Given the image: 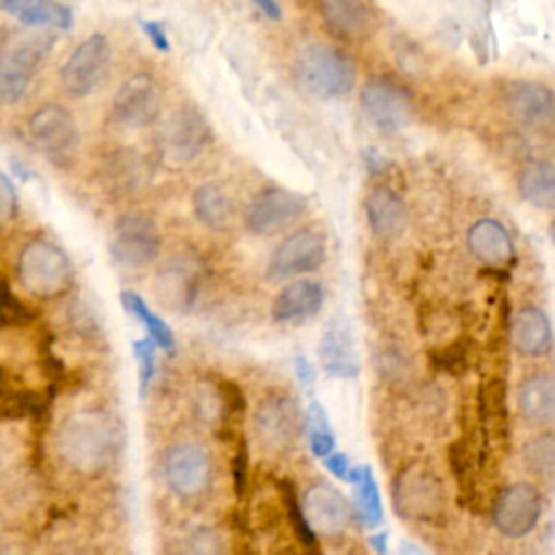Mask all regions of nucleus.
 Here are the masks:
<instances>
[{
  "mask_svg": "<svg viewBox=\"0 0 555 555\" xmlns=\"http://www.w3.org/2000/svg\"><path fill=\"white\" fill-rule=\"evenodd\" d=\"M119 444L115 421L100 410H82L63 421L56 436L61 460L76 473L95 475L104 470Z\"/></svg>",
  "mask_w": 555,
  "mask_h": 555,
  "instance_id": "f257e3e1",
  "label": "nucleus"
},
{
  "mask_svg": "<svg viewBox=\"0 0 555 555\" xmlns=\"http://www.w3.org/2000/svg\"><path fill=\"white\" fill-rule=\"evenodd\" d=\"M54 46V35L41 26L9 30L0 41V104L20 102Z\"/></svg>",
  "mask_w": 555,
  "mask_h": 555,
  "instance_id": "f03ea898",
  "label": "nucleus"
},
{
  "mask_svg": "<svg viewBox=\"0 0 555 555\" xmlns=\"http://www.w3.org/2000/svg\"><path fill=\"white\" fill-rule=\"evenodd\" d=\"M295 76L306 93L323 100L349 93L356 82L351 61L340 50L325 43H312L299 52Z\"/></svg>",
  "mask_w": 555,
  "mask_h": 555,
  "instance_id": "7ed1b4c3",
  "label": "nucleus"
},
{
  "mask_svg": "<svg viewBox=\"0 0 555 555\" xmlns=\"http://www.w3.org/2000/svg\"><path fill=\"white\" fill-rule=\"evenodd\" d=\"M17 278L30 295L56 297L72 284V262L52 241L33 238L20 251Z\"/></svg>",
  "mask_w": 555,
  "mask_h": 555,
  "instance_id": "20e7f679",
  "label": "nucleus"
},
{
  "mask_svg": "<svg viewBox=\"0 0 555 555\" xmlns=\"http://www.w3.org/2000/svg\"><path fill=\"white\" fill-rule=\"evenodd\" d=\"M28 134L56 167H69L78 154L80 132L74 115L61 104H43L28 117Z\"/></svg>",
  "mask_w": 555,
  "mask_h": 555,
  "instance_id": "39448f33",
  "label": "nucleus"
},
{
  "mask_svg": "<svg viewBox=\"0 0 555 555\" xmlns=\"http://www.w3.org/2000/svg\"><path fill=\"white\" fill-rule=\"evenodd\" d=\"M108 251L115 264L124 269H143L160 254L158 225L141 212L121 215L111 234Z\"/></svg>",
  "mask_w": 555,
  "mask_h": 555,
  "instance_id": "423d86ee",
  "label": "nucleus"
},
{
  "mask_svg": "<svg viewBox=\"0 0 555 555\" xmlns=\"http://www.w3.org/2000/svg\"><path fill=\"white\" fill-rule=\"evenodd\" d=\"M204 280L202 258L189 251L173 254L156 271L154 295L158 304L171 312H189L199 295Z\"/></svg>",
  "mask_w": 555,
  "mask_h": 555,
  "instance_id": "0eeeda50",
  "label": "nucleus"
},
{
  "mask_svg": "<svg viewBox=\"0 0 555 555\" xmlns=\"http://www.w3.org/2000/svg\"><path fill=\"white\" fill-rule=\"evenodd\" d=\"M306 212V197L284 186L258 191L245 208V225L256 236H273Z\"/></svg>",
  "mask_w": 555,
  "mask_h": 555,
  "instance_id": "6e6552de",
  "label": "nucleus"
},
{
  "mask_svg": "<svg viewBox=\"0 0 555 555\" xmlns=\"http://www.w3.org/2000/svg\"><path fill=\"white\" fill-rule=\"evenodd\" d=\"M301 423L295 399L286 392H271L256 408L254 434L262 449L282 453L297 440Z\"/></svg>",
  "mask_w": 555,
  "mask_h": 555,
  "instance_id": "1a4fd4ad",
  "label": "nucleus"
},
{
  "mask_svg": "<svg viewBox=\"0 0 555 555\" xmlns=\"http://www.w3.org/2000/svg\"><path fill=\"white\" fill-rule=\"evenodd\" d=\"M111 59L108 39L100 33L80 41L61 67L63 91L72 98H85L102 82Z\"/></svg>",
  "mask_w": 555,
  "mask_h": 555,
  "instance_id": "9d476101",
  "label": "nucleus"
},
{
  "mask_svg": "<svg viewBox=\"0 0 555 555\" xmlns=\"http://www.w3.org/2000/svg\"><path fill=\"white\" fill-rule=\"evenodd\" d=\"M160 91L150 74H134L121 82L111 102V121L121 130H139L156 121Z\"/></svg>",
  "mask_w": 555,
  "mask_h": 555,
  "instance_id": "9b49d317",
  "label": "nucleus"
},
{
  "mask_svg": "<svg viewBox=\"0 0 555 555\" xmlns=\"http://www.w3.org/2000/svg\"><path fill=\"white\" fill-rule=\"evenodd\" d=\"M165 481L180 499H193L206 492L212 481L208 451L193 442L171 447L165 455Z\"/></svg>",
  "mask_w": 555,
  "mask_h": 555,
  "instance_id": "f8f14e48",
  "label": "nucleus"
},
{
  "mask_svg": "<svg viewBox=\"0 0 555 555\" xmlns=\"http://www.w3.org/2000/svg\"><path fill=\"white\" fill-rule=\"evenodd\" d=\"M325 260V238L319 230L304 228L288 234L271 254L267 275L284 280L319 269Z\"/></svg>",
  "mask_w": 555,
  "mask_h": 555,
  "instance_id": "ddd939ff",
  "label": "nucleus"
},
{
  "mask_svg": "<svg viewBox=\"0 0 555 555\" xmlns=\"http://www.w3.org/2000/svg\"><path fill=\"white\" fill-rule=\"evenodd\" d=\"M360 104L369 121L384 132H397L412 119L410 93L388 78L369 80L360 93Z\"/></svg>",
  "mask_w": 555,
  "mask_h": 555,
  "instance_id": "4468645a",
  "label": "nucleus"
},
{
  "mask_svg": "<svg viewBox=\"0 0 555 555\" xmlns=\"http://www.w3.org/2000/svg\"><path fill=\"white\" fill-rule=\"evenodd\" d=\"M540 514V492L529 483H512L496 496L492 520L503 535L522 538L535 529Z\"/></svg>",
  "mask_w": 555,
  "mask_h": 555,
  "instance_id": "2eb2a0df",
  "label": "nucleus"
},
{
  "mask_svg": "<svg viewBox=\"0 0 555 555\" xmlns=\"http://www.w3.org/2000/svg\"><path fill=\"white\" fill-rule=\"evenodd\" d=\"M301 509L304 516L308 520V525L312 527L314 533L319 535H340L351 520V512H349V503L347 499L330 483L319 481L312 483L304 496H301Z\"/></svg>",
  "mask_w": 555,
  "mask_h": 555,
  "instance_id": "dca6fc26",
  "label": "nucleus"
},
{
  "mask_svg": "<svg viewBox=\"0 0 555 555\" xmlns=\"http://www.w3.org/2000/svg\"><path fill=\"white\" fill-rule=\"evenodd\" d=\"M208 141L210 128L202 113L193 106L173 111L163 126V150L178 163L195 158Z\"/></svg>",
  "mask_w": 555,
  "mask_h": 555,
  "instance_id": "f3484780",
  "label": "nucleus"
},
{
  "mask_svg": "<svg viewBox=\"0 0 555 555\" xmlns=\"http://www.w3.org/2000/svg\"><path fill=\"white\" fill-rule=\"evenodd\" d=\"M442 505L440 483L423 470H405L395 486V507L410 518H434Z\"/></svg>",
  "mask_w": 555,
  "mask_h": 555,
  "instance_id": "a211bd4d",
  "label": "nucleus"
},
{
  "mask_svg": "<svg viewBox=\"0 0 555 555\" xmlns=\"http://www.w3.org/2000/svg\"><path fill=\"white\" fill-rule=\"evenodd\" d=\"M325 293L317 280L288 282L273 299L271 317L278 323H301L314 317L323 306Z\"/></svg>",
  "mask_w": 555,
  "mask_h": 555,
  "instance_id": "6ab92c4d",
  "label": "nucleus"
},
{
  "mask_svg": "<svg viewBox=\"0 0 555 555\" xmlns=\"http://www.w3.org/2000/svg\"><path fill=\"white\" fill-rule=\"evenodd\" d=\"M319 360L325 373L334 377L358 375V353L353 347L351 330L345 321H332L319 340Z\"/></svg>",
  "mask_w": 555,
  "mask_h": 555,
  "instance_id": "aec40b11",
  "label": "nucleus"
},
{
  "mask_svg": "<svg viewBox=\"0 0 555 555\" xmlns=\"http://www.w3.org/2000/svg\"><path fill=\"white\" fill-rule=\"evenodd\" d=\"M470 254L490 267H503L514 258V243L507 230L494 219H479L466 234Z\"/></svg>",
  "mask_w": 555,
  "mask_h": 555,
  "instance_id": "412c9836",
  "label": "nucleus"
},
{
  "mask_svg": "<svg viewBox=\"0 0 555 555\" xmlns=\"http://www.w3.org/2000/svg\"><path fill=\"white\" fill-rule=\"evenodd\" d=\"M319 13L327 30L340 39H360L373 26L364 0H319Z\"/></svg>",
  "mask_w": 555,
  "mask_h": 555,
  "instance_id": "4be33fe9",
  "label": "nucleus"
},
{
  "mask_svg": "<svg viewBox=\"0 0 555 555\" xmlns=\"http://www.w3.org/2000/svg\"><path fill=\"white\" fill-rule=\"evenodd\" d=\"M512 343L520 356H527V358L544 356L551 347L548 317L535 306L520 308L512 323Z\"/></svg>",
  "mask_w": 555,
  "mask_h": 555,
  "instance_id": "5701e85b",
  "label": "nucleus"
},
{
  "mask_svg": "<svg viewBox=\"0 0 555 555\" xmlns=\"http://www.w3.org/2000/svg\"><path fill=\"white\" fill-rule=\"evenodd\" d=\"M0 9L24 26L72 28V9L56 0H0Z\"/></svg>",
  "mask_w": 555,
  "mask_h": 555,
  "instance_id": "b1692460",
  "label": "nucleus"
},
{
  "mask_svg": "<svg viewBox=\"0 0 555 555\" xmlns=\"http://www.w3.org/2000/svg\"><path fill=\"white\" fill-rule=\"evenodd\" d=\"M518 410L529 425L542 427L555 421V379L531 375L518 388Z\"/></svg>",
  "mask_w": 555,
  "mask_h": 555,
  "instance_id": "393cba45",
  "label": "nucleus"
},
{
  "mask_svg": "<svg viewBox=\"0 0 555 555\" xmlns=\"http://www.w3.org/2000/svg\"><path fill=\"white\" fill-rule=\"evenodd\" d=\"M364 208H366L369 225L377 236L390 238V236L399 234V230L403 228V221H405L403 202L390 189H386V186L373 189L366 195Z\"/></svg>",
  "mask_w": 555,
  "mask_h": 555,
  "instance_id": "a878e982",
  "label": "nucleus"
},
{
  "mask_svg": "<svg viewBox=\"0 0 555 555\" xmlns=\"http://www.w3.org/2000/svg\"><path fill=\"white\" fill-rule=\"evenodd\" d=\"M193 210L195 217L215 232H225L232 228L234 221V204L228 197V193L215 184L206 182L195 189L193 193Z\"/></svg>",
  "mask_w": 555,
  "mask_h": 555,
  "instance_id": "bb28decb",
  "label": "nucleus"
},
{
  "mask_svg": "<svg viewBox=\"0 0 555 555\" xmlns=\"http://www.w3.org/2000/svg\"><path fill=\"white\" fill-rule=\"evenodd\" d=\"M507 104H509V111L520 121H525V124H540V121L548 119V115L553 113L555 98L542 85L518 82V85H514L509 89Z\"/></svg>",
  "mask_w": 555,
  "mask_h": 555,
  "instance_id": "cd10ccee",
  "label": "nucleus"
},
{
  "mask_svg": "<svg viewBox=\"0 0 555 555\" xmlns=\"http://www.w3.org/2000/svg\"><path fill=\"white\" fill-rule=\"evenodd\" d=\"M520 195L544 210L555 208V165L538 160L527 165L518 178Z\"/></svg>",
  "mask_w": 555,
  "mask_h": 555,
  "instance_id": "c85d7f7f",
  "label": "nucleus"
},
{
  "mask_svg": "<svg viewBox=\"0 0 555 555\" xmlns=\"http://www.w3.org/2000/svg\"><path fill=\"white\" fill-rule=\"evenodd\" d=\"M349 481L353 483V503L360 520L366 527H377L382 522V501L369 466H353Z\"/></svg>",
  "mask_w": 555,
  "mask_h": 555,
  "instance_id": "c756f323",
  "label": "nucleus"
},
{
  "mask_svg": "<svg viewBox=\"0 0 555 555\" xmlns=\"http://www.w3.org/2000/svg\"><path fill=\"white\" fill-rule=\"evenodd\" d=\"M121 304L124 308L143 323V327L147 330V336L154 338V343L160 347V349H167L171 351L176 347V338H173V332L169 330V325L147 308V304L141 299V295H137L134 291H124L121 293Z\"/></svg>",
  "mask_w": 555,
  "mask_h": 555,
  "instance_id": "7c9ffc66",
  "label": "nucleus"
},
{
  "mask_svg": "<svg viewBox=\"0 0 555 555\" xmlns=\"http://www.w3.org/2000/svg\"><path fill=\"white\" fill-rule=\"evenodd\" d=\"M304 429L308 434V444H310V451L317 455V457H325L334 451L336 447V440H334V431H332V425H330V418H327V412L321 403L312 401L306 410V416H304Z\"/></svg>",
  "mask_w": 555,
  "mask_h": 555,
  "instance_id": "2f4dec72",
  "label": "nucleus"
},
{
  "mask_svg": "<svg viewBox=\"0 0 555 555\" xmlns=\"http://www.w3.org/2000/svg\"><path fill=\"white\" fill-rule=\"evenodd\" d=\"M525 464L535 475H546L555 468V440L553 438H533L525 444Z\"/></svg>",
  "mask_w": 555,
  "mask_h": 555,
  "instance_id": "473e14b6",
  "label": "nucleus"
},
{
  "mask_svg": "<svg viewBox=\"0 0 555 555\" xmlns=\"http://www.w3.org/2000/svg\"><path fill=\"white\" fill-rule=\"evenodd\" d=\"M156 343L152 336H145V338H139L132 343V351H134V358L139 362V386H141V392L147 390V386L152 384L154 379V373H156Z\"/></svg>",
  "mask_w": 555,
  "mask_h": 555,
  "instance_id": "72a5a7b5",
  "label": "nucleus"
},
{
  "mask_svg": "<svg viewBox=\"0 0 555 555\" xmlns=\"http://www.w3.org/2000/svg\"><path fill=\"white\" fill-rule=\"evenodd\" d=\"M17 208H20L17 191L13 182L0 171V225L11 223L17 215Z\"/></svg>",
  "mask_w": 555,
  "mask_h": 555,
  "instance_id": "f704fd0d",
  "label": "nucleus"
},
{
  "mask_svg": "<svg viewBox=\"0 0 555 555\" xmlns=\"http://www.w3.org/2000/svg\"><path fill=\"white\" fill-rule=\"evenodd\" d=\"M323 464H325V468H327L334 477H338V479H343V481H349L353 466H351V462H349V457H347L345 453H334V451H332L330 455L323 457Z\"/></svg>",
  "mask_w": 555,
  "mask_h": 555,
  "instance_id": "c9c22d12",
  "label": "nucleus"
},
{
  "mask_svg": "<svg viewBox=\"0 0 555 555\" xmlns=\"http://www.w3.org/2000/svg\"><path fill=\"white\" fill-rule=\"evenodd\" d=\"M141 28H143L145 37L154 43L156 50H160V52H167V50H169V39H167V35H165V28H163L158 22H152V20L141 22Z\"/></svg>",
  "mask_w": 555,
  "mask_h": 555,
  "instance_id": "e433bc0d",
  "label": "nucleus"
},
{
  "mask_svg": "<svg viewBox=\"0 0 555 555\" xmlns=\"http://www.w3.org/2000/svg\"><path fill=\"white\" fill-rule=\"evenodd\" d=\"M295 371H297V377H299V382L301 384H306V386H310L312 384V379H314V371H312V366H310V362L306 360V358H297L295 360Z\"/></svg>",
  "mask_w": 555,
  "mask_h": 555,
  "instance_id": "4c0bfd02",
  "label": "nucleus"
},
{
  "mask_svg": "<svg viewBox=\"0 0 555 555\" xmlns=\"http://www.w3.org/2000/svg\"><path fill=\"white\" fill-rule=\"evenodd\" d=\"M254 4H256L269 20H280V17H282V9H280L278 0H254Z\"/></svg>",
  "mask_w": 555,
  "mask_h": 555,
  "instance_id": "58836bf2",
  "label": "nucleus"
},
{
  "mask_svg": "<svg viewBox=\"0 0 555 555\" xmlns=\"http://www.w3.org/2000/svg\"><path fill=\"white\" fill-rule=\"evenodd\" d=\"M371 544H373L377 551H386V533L373 535V538H371Z\"/></svg>",
  "mask_w": 555,
  "mask_h": 555,
  "instance_id": "ea45409f",
  "label": "nucleus"
},
{
  "mask_svg": "<svg viewBox=\"0 0 555 555\" xmlns=\"http://www.w3.org/2000/svg\"><path fill=\"white\" fill-rule=\"evenodd\" d=\"M551 236H553V241H555V223L551 225Z\"/></svg>",
  "mask_w": 555,
  "mask_h": 555,
  "instance_id": "a19ab883",
  "label": "nucleus"
}]
</instances>
